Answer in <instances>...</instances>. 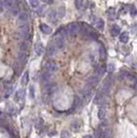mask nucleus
Listing matches in <instances>:
<instances>
[{
  "instance_id": "obj_35",
  "label": "nucleus",
  "mask_w": 137,
  "mask_h": 138,
  "mask_svg": "<svg viewBox=\"0 0 137 138\" xmlns=\"http://www.w3.org/2000/svg\"><path fill=\"white\" fill-rule=\"evenodd\" d=\"M136 14H137L136 9H135V8H133V9L131 10V15H132V16H134V15H135Z\"/></svg>"
},
{
  "instance_id": "obj_16",
  "label": "nucleus",
  "mask_w": 137,
  "mask_h": 138,
  "mask_svg": "<svg viewBox=\"0 0 137 138\" xmlns=\"http://www.w3.org/2000/svg\"><path fill=\"white\" fill-rule=\"evenodd\" d=\"M119 40L121 42H123V43H126V42L129 40L128 34L126 33V32H123V33L120 35V37H119Z\"/></svg>"
},
{
  "instance_id": "obj_6",
  "label": "nucleus",
  "mask_w": 137,
  "mask_h": 138,
  "mask_svg": "<svg viewBox=\"0 0 137 138\" xmlns=\"http://www.w3.org/2000/svg\"><path fill=\"white\" fill-rule=\"evenodd\" d=\"M24 97H25V91L23 89L17 91V92L15 93V101H23L24 100Z\"/></svg>"
},
{
  "instance_id": "obj_1",
  "label": "nucleus",
  "mask_w": 137,
  "mask_h": 138,
  "mask_svg": "<svg viewBox=\"0 0 137 138\" xmlns=\"http://www.w3.org/2000/svg\"><path fill=\"white\" fill-rule=\"evenodd\" d=\"M66 33H67V36H74L79 31V26L75 23H72L66 28Z\"/></svg>"
},
{
  "instance_id": "obj_18",
  "label": "nucleus",
  "mask_w": 137,
  "mask_h": 138,
  "mask_svg": "<svg viewBox=\"0 0 137 138\" xmlns=\"http://www.w3.org/2000/svg\"><path fill=\"white\" fill-rule=\"evenodd\" d=\"M56 16H57V13H56V11H51L48 14V20L54 23L56 20Z\"/></svg>"
},
{
  "instance_id": "obj_23",
  "label": "nucleus",
  "mask_w": 137,
  "mask_h": 138,
  "mask_svg": "<svg viewBox=\"0 0 137 138\" xmlns=\"http://www.w3.org/2000/svg\"><path fill=\"white\" fill-rule=\"evenodd\" d=\"M100 55L101 59H105V58H106V50H105V48L102 46L100 47Z\"/></svg>"
},
{
  "instance_id": "obj_15",
  "label": "nucleus",
  "mask_w": 137,
  "mask_h": 138,
  "mask_svg": "<svg viewBox=\"0 0 137 138\" xmlns=\"http://www.w3.org/2000/svg\"><path fill=\"white\" fill-rule=\"evenodd\" d=\"M104 73H105V67H103V66H98V67L95 69V74L97 76H103Z\"/></svg>"
},
{
  "instance_id": "obj_21",
  "label": "nucleus",
  "mask_w": 137,
  "mask_h": 138,
  "mask_svg": "<svg viewBox=\"0 0 137 138\" xmlns=\"http://www.w3.org/2000/svg\"><path fill=\"white\" fill-rule=\"evenodd\" d=\"M18 18H19V21L20 22H27L28 20V15L26 13H21L19 15H18Z\"/></svg>"
},
{
  "instance_id": "obj_39",
  "label": "nucleus",
  "mask_w": 137,
  "mask_h": 138,
  "mask_svg": "<svg viewBox=\"0 0 137 138\" xmlns=\"http://www.w3.org/2000/svg\"><path fill=\"white\" fill-rule=\"evenodd\" d=\"M2 122H3V120H2V119H1V118H0V124H1Z\"/></svg>"
},
{
  "instance_id": "obj_26",
  "label": "nucleus",
  "mask_w": 137,
  "mask_h": 138,
  "mask_svg": "<svg viewBox=\"0 0 137 138\" xmlns=\"http://www.w3.org/2000/svg\"><path fill=\"white\" fill-rule=\"evenodd\" d=\"M71 127H72V128L74 129V132H77L80 128V125L78 124V122H73Z\"/></svg>"
},
{
  "instance_id": "obj_8",
  "label": "nucleus",
  "mask_w": 137,
  "mask_h": 138,
  "mask_svg": "<svg viewBox=\"0 0 137 138\" xmlns=\"http://www.w3.org/2000/svg\"><path fill=\"white\" fill-rule=\"evenodd\" d=\"M52 76H53L52 72L48 71V70H46L45 72H43V73H42V74H41V78H42V80H43L44 82H48V81H49L50 79L52 78Z\"/></svg>"
},
{
  "instance_id": "obj_32",
  "label": "nucleus",
  "mask_w": 137,
  "mask_h": 138,
  "mask_svg": "<svg viewBox=\"0 0 137 138\" xmlns=\"http://www.w3.org/2000/svg\"><path fill=\"white\" fill-rule=\"evenodd\" d=\"M114 65H112V64H109L108 66H107V70H108V72H109V73H112L113 71H114Z\"/></svg>"
},
{
  "instance_id": "obj_11",
  "label": "nucleus",
  "mask_w": 137,
  "mask_h": 138,
  "mask_svg": "<svg viewBox=\"0 0 137 138\" xmlns=\"http://www.w3.org/2000/svg\"><path fill=\"white\" fill-rule=\"evenodd\" d=\"M95 24H96L97 29H99L100 31H103V29H104V22H103V20L100 19V18L96 19Z\"/></svg>"
},
{
  "instance_id": "obj_36",
  "label": "nucleus",
  "mask_w": 137,
  "mask_h": 138,
  "mask_svg": "<svg viewBox=\"0 0 137 138\" xmlns=\"http://www.w3.org/2000/svg\"><path fill=\"white\" fill-rule=\"evenodd\" d=\"M3 2H0V13L3 12Z\"/></svg>"
},
{
  "instance_id": "obj_22",
  "label": "nucleus",
  "mask_w": 137,
  "mask_h": 138,
  "mask_svg": "<svg viewBox=\"0 0 137 138\" xmlns=\"http://www.w3.org/2000/svg\"><path fill=\"white\" fill-rule=\"evenodd\" d=\"M109 90H110V82H106L103 87V91H104L105 94H108Z\"/></svg>"
},
{
  "instance_id": "obj_37",
  "label": "nucleus",
  "mask_w": 137,
  "mask_h": 138,
  "mask_svg": "<svg viewBox=\"0 0 137 138\" xmlns=\"http://www.w3.org/2000/svg\"><path fill=\"white\" fill-rule=\"evenodd\" d=\"M42 11H43V8H39V10L37 11V13L39 14V15H40V14L42 13Z\"/></svg>"
},
{
  "instance_id": "obj_13",
  "label": "nucleus",
  "mask_w": 137,
  "mask_h": 138,
  "mask_svg": "<svg viewBox=\"0 0 137 138\" xmlns=\"http://www.w3.org/2000/svg\"><path fill=\"white\" fill-rule=\"evenodd\" d=\"M110 32L113 36H118L120 33V28L118 25H113L110 30Z\"/></svg>"
},
{
  "instance_id": "obj_34",
  "label": "nucleus",
  "mask_w": 137,
  "mask_h": 138,
  "mask_svg": "<svg viewBox=\"0 0 137 138\" xmlns=\"http://www.w3.org/2000/svg\"><path fill=\"white\" fill-rule=\"evenodd\" d=\"M90 37L92 38V40H97V38H98V36H97V34H96V33H94V32H90Z\"/></svg>"
},
{
  "instance_id": "obj_5",
  "label": "nucleus",
  "mask_w": 137,
  "mask_h": 138,
  "mask_svg": "<svg viewBox=\"0 0 137 138\" xmlns=\"http://www.w3.org/2000/svg\"><path fill=\"white\" fill-rule=\"evenodd\" d=\"M27 58H28V55L26 52H24L23 50L20 51L17 55V59L21 64H25L27 62Z\"/></svg>"
},
{
  "instance_id": "obj_4",
  "label": "nucleus",
  "mask_w": 137,
  "mask_h": 138,
  "mask_svg": "<svg viewBox=\"0 0 137 138\" xmlns=\"http://www.w3.org/2000/svg\"><path fill=\"white\" fill-rule=\"evenodd\" d=\"M54 42H55L56 48H58V49H63L64 48V41L62 37H55L54 38Z\"/></svg>"
},
{
  "instance_id": "obj_9",
  "label": "nucleus",
  "mask_w": 137,
  "mask_h": 138,
  "mask_svg": "<svg viewBox=\"0 0 137 138\" xmlns=\"http://www.w3.org/2000/svg\"><path fill=\"white\" fill-rule=\"evenodd\" d=\"M40 29L44 34H50L52 32L51 27H49L48 25H47V24H44V23L41 24V25L40 26Z\"/></svg>"
},
{
  "instance_id": "obj_31",
  "label": "nucleus",
  "mask_w": 137,
  "mask_h": 138,
  "mask_svg": "<svg viewBox=\"0 0 137 138\" xmlns=\"http://www.w3.org/2000/svg\"><path fill=\"white\" fill-rule=\"evenodd\" d=\"M61 136L63 137V138H64V137H69V136H71V134H70L68 131L64 130V131L61 133Z\"/></svg>"
},
{
  "instance_id": "obj_12",
  "label": "nucleus",
  "mask_w": 137,
  "mask_h": 138,
  "mask_svg": "<svg viewBox=\"0 0 137 138\" xmlns=\"http://www.w3.org/2000/svg\"><path fill=\"white\" fill-rule=\"evenodd\" d=\"M35 51H36V54H37L38 56H41V55L43 54V52H44L43 44H42V43H39V44H38V45L36 46Z\"/></svg>"
},
{
  "instance_id": "obj_7",
  "label": "nucleus",
  "mask_w": 137,
  "mask_h": 138,
  "mask_svg": "<svg viewBox=\"0 0 137 138\" xmlns=\"http://www.w3.org/2000/svg\"><path fill=\"white\" fill-rule=\"evenodd\" d=\"M56 52V47L54 44H49L47 47V55L49 57L54 56Z\"/></svg>"
},
{
  "instance_id": "obj_30",
  "label": "nucleus",
  "mask_w": 137,
  "mask_h": 138,
  "mask_svg": "<svg viewBox=\"0 0 137 138\" xmlns=\"http://www.w3.org/2000/svg\"><path fill=\"white\" fill-rule=\"evenodd\" d=\"M20 49L21 50H26L28 48V43H26V42H23V43L20 44Z\"/></svg>"
},
{
  "instance_id": "obj_28",
  "label": "nucleus",
  "mask_w": 137,
  "mask_h": 138,
  "mask_svg": "<svg viewBox=\"0 0 137 138\" xmlns=\"http://www.w3.org/2000/svg\"><path fill=\"white\" fill-rule=\"evenodd\" d=\"M82 2L83 0H75V7L77 9H81V7H82Z\"/></svg>"
},
{
  "instance_id": "obj_10",
  "label": "nucleus",
  "mask_w": 137,
  "mask_h": 138,
  "mask_svg": "<svg viewBox=\"0 0 137 138\" xmlns=\"http://www.w3.org/2000/svg\"><path fill=\"white\" fill-rule=\"evenodd\" d=\"M98 82H99V78L96 74L95 76H92L88 79V84H90V86H94V85H96L97 84H98Z\"/></svg>"
},
{
  "instance_id": "obj_24",
  "label": "nucleus",
  "mask_w": 137,
  "mask_h": 138,
  "mask_svg": "<svg viewBox=\"0 0 137 138\" xmlns=\"http://www.w3.org/2000/svg\"><path fill=\"white\" fill-rule=\"evenodd\" d=\"M100 101H101V92H97L96 94V97L95 99H94V102L95 103H100Z\"/></svg>"
},
{
  "instance_id": "obj_2",
  "label": "nucleus",
  "mask_w": 137,
  "mask_h": 138,
  "mask_svg": "<svg viewBox=\"0 0 137 138\" xmlns=\"http://www.w3.org/2000/svg\"><path fill=\"white\" fill-rule=\"evenodd\" d=\"M92 86H90V84H87L83 89H82V96H83L84 100H88V99L90 98V94H92Z\"/></svg>"
},
{
  "instance_id": "obj_14",
  "label": "nucleus",
  "mask_w": 137,
  "mask_h": 138,
  "mask_svg": "<svg viewBox=\"0 0 137 138\" xmlns=\"http://www.w3.org/2000/svg\"><path fill=\"white\" fill-rule=\"evenodd\" d=\"M28 82H29V73L25 72V73H24V74L23 76V77H22L21 83H22V84H23V86H25V85H27Z\"/></svg>"
},
{
  "instance_id": "obj_29",
  "label": "nucleus",
  "mask_w": 137,
  "mask_h": 138,
  "mask_svg": "<svg viewBox=\"0 0 137 138\" xmlns=\"http://www.w3.org/2000/svg\"><path fill=\"white\" fill-rule=\"evenodd\" d=\"M30 96H31V99H34V98H35V90H34L33 86H31V87H30Z\"/></svg>"
},
{
  "instance_id": "obj_25",
  "label": "nucleus",
  "mask_w": 137,
  "mask_h": 138,
  "mask_svg": "<svg viewBox=\"0 0 137 138\" xmlns=\"http://www.w3.org/2000/svg\"><path fill=\"white\" fill-rule=\"evenodd\" d=\"M81 105H82V101H81V99L79 97H75V99H74V106L76 108H79Z\"/></svg>"
},
{
  "instance_id": "obj_38",
  "label": "nucleus",
  "mask_w": 137,
  "mask_h": 138,
  "mask_svg": "<svg viewBox=\"0 0 137 138\" xmlns=\"http://www.w3.org/2000/svg\"><path fill=\"white\" fill-rule=\"evenodd\" d=\"M84 137H92V135H85Z\"/></svg>"
},
{
  "instance_id": "obj_17",
  "label": "nucleus",
  "mask_w": 137,
  "mask_h": 138,
  "mask_svg": "<svg viewBox=\"0 0 137 138\" xmlns=\"http://www.w3.org/2000/svg\"><path fill=\"white\" fill-rule=\"evenodd\" d=\"M106 115H107V111L105 109H100V110H99L98 112V117L100 119V120H103V119L106 117Z\"/></svg>"
},
{
  "instance_id": "obj_20",
  "label": "nucleus",
  "mask_w": 137,
  "mask_h": 138,
  "mask_svg": "<svg viewBox=\"0 0 137 138\" xmlns=\"http://www.w3.org/2000/svg\"><path fill=\"white\" fill-rule=\"evenodd\" d=\"M3 5L7 8H12L15 5L13 0H3Z\"/></svg>"
},
{
  "instance_id": "obj_19",
  "label": "nucleus",
  "mask_w": 137,
  "mask_h": 138,
  "mask_svg": "<svg viewBox=\"0 0 137 138\" xmlns=\"http://www.w3.org/2000/svg\"><path fill=\"white\" fill-rule=\"evenodd\" d=\"M64 15H66V8H64V7H59V8H58V10H57L58 18H63Z\"/></svg>"
},
{
  "instance_id": "obj_3",
  "label": "nucleus",
  "mask_w": 137,
  "mask_h": 138,
  "mask_svg": "<svg viewBox=\"0 0 137 138\" xmlns=\"http://www.w3.org/2000/svg\"><path fill=\"white\" fill-rule=\"evenodd\" d=\"M45 66L46 70L50 71V72H52V73L56 72V71L57 70V66H56V63H54V62H52V61L46 62V64H45V66Z\"/></svg>"
},
{
  "instance_id": "obj_27",
  "label": "nucleus",
  "mask_w": 137,
  "mask_h": 138,
  "mask_svg": "<svg viewBox=\"0 0 137 138\" xmlns=\"http://www.w3.org/2000/svg\"><path fill=\"white\" fill-rule=\"evenodd\" d=\"M29 2H30V5L33 8H36L39 5V0H29Z\"/></svg>"
},
{
  "instance_id": "obj_33",
  "label": "nucleus",
  "mask_w": 137,
  "mask_h": 138,
  "mask_svg": "<svg viewBox=\"0 0 137 138\" xmlns=\"http://www.w3.org/2000/svg\"><path fill=\"white\" fill-rule=\"evenodd\" d=\"M55 84H49V85H48V87H47V91H48V92H51L52 91L55 89Z\"/></svg>"
}]
</instances>
